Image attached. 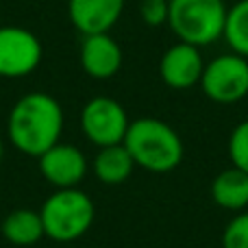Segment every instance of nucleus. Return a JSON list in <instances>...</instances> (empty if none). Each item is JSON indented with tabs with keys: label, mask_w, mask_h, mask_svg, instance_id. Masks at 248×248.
Returning a JSON list of instances; mask_svg holds the SVG:
<instances>
[{
	"label": "nucleus",
	"mask_w": 248,
	"mask_h": 248,
	"mask_svg": "<svg viewBox=\"0 0 248 248\" xmlns=\"http://www.w3.org/2000/svg\"><path fill=\"white\" fill-rule=\"evenodd\" d=\"M222 39L231 52L248 59V0H237L229 7Z\"/></svg>",
	"instance_id": "obj_15"
},
{
	"label": "nucleus",
	"mask_w": 248,
	"mask_h": 248,
	"mask_svg": "<svg viewBox=\"0 0 248 248\" xmlns=\"http://www.w3.org/2000/svg\"><path fill=\"white\" fill-rule=\"evenodd\" d=\"M122 144L131 153L137 168H144L155 174L172 172L179 168L185 155V146L179 133L168 122L153 116L131 120Z\"/></svg>",
	"instance_id": "obj_2"
},
{
	"label": "nucleus",
	"mask_w": 248,
	"mask_h": 248,
	"mask_svg": "<svg viewBox=\"0 0 248 248\" xmlns=\"http://www.w3.org/2000/svg\"><path fill=\"white\" fill-rule=\"evenodd\" d=\"M198 85L211 103H240L248 96V59L235 52L214 57L209 63H205Z\"/></svg>",
	"instance_id": "obj_5"
},
{
	"label": "nucleus",
	"mask_w": 248,
	"mask_h": 248,
	"mask_svg": "<svg viewBox=\"0 0 248 248\" xmlns=\"http://www.w3.org/2000/svg\"><path fill=\"white\" fill-rule=\"evenodd\" d=\"M128 124L126 109L111 96H94L81 109V131L98 148L122 144Z\"/></svg>",
	"instance_id": "obj_6"
},
{
	"label": "nucleus",
	"mask_w": 248,
	"mask_h": 248,
	"mask_svg": "<svg viewBox=\"0 0 248 248\" xmlns=\"http://www.w3.org/2000/svg\"><path fill=\"white\" fill-rule=\"evenodd\" d=\"M168 26L179 42L192 46H209L222 39L227 22V2L224 0H168Z\"/></svg>",
	"instance_id": "obj_4"
},
{
	"label": "nucleus",
	"mask_w": 248,
	"mask_h": 248,
	"mask_svg": "<svg viewBox=\"0 0 248 248\" xmlns=\"http://www.w3.org/2000/svg\"><path fill=\"white\" fill-rule=\"evenodd\" d=\"M229 159L231 166L248 172V120L240 122L229 135Z\"/></svg>",
	"instance_id": "obj_16"
},
{
	"label": "nucleus",
	"mask_w": 248,
	"mask_h": 248,
	"mask_svg": "<svg viewBox=\"0 0 248 248\" xmlns=\"http://www.w3.org/2000/svg\"><path fill=\"white\" fill-rule=\"evenodd\" d=\"M126 0H68V17L81 35L109 33L122 17Z\"/></svg>",
	"instance_id": "obj_11"
},
{
	"label": "nucleus",
	"mask_w": 248,
	"mask_h": 248,
	"mask_svg": "<svg viewBox=\"0 0 248 248\" xmlns=\"http://www.w3.org/2000/svg\"><path fill=\"white\" fill-rule=\"evenodd\" d=\"M135 168V161H133L131 153L126 150L124 144L98 148L94 161H92L94 176L105 185H120L124 181H128V176L133 174Z\"/></svg>",
	"instance_id": "obj_13"
},
{
	"label": "nucleus",
	"mask_w": 248,
	"mask_h": 248,
	"mask_svg": "<svg viewBox=\"0 0 248 248\" xmlns=\"http://www.w3.org/2000/svg\"><path fill=\"white\" fill-rule=\"evenodd\" d=\"M44 46L33 31L24 26H0V77L24 78L39 68Z\"/></svg>",
	"instance_id": "obj_7"
},
{
	"label": "nucleus",
	"mask_w": 248,
	"mask_h": 248,
	"mask_svg": "<svg viewBox=\"0 0 248 248\" xmlns=\"http://www.w3.org/2000/svg\"><path fill=\"white\" fill-rule=\"evenodd\" d=\"M0 233L13 246H33L42 237H46L39 211L29 209V207L9 211L7 218L0 224Z\"/></svg>",
	"instance_id": "obj_14"
},
{
	"label": "nucleus",
	"mask_w": 248,
	"mask_h": 248,
	"mask_svg": "<svg viewBox=\"0 0 248 248\" xmlns=\"http://www.w3.org/2000/svg\"><path fill=\"white\" fill-rule=\"evenodd\" d=\"M211 198L220 209L244 211L248 209V172L231 166L218 172L211 181Z\"/></svg>",
	"instance_id": "obj_12"
},
{
	"label": "nucleus",
	"mask_w": 248,
	"mask_h": 248,
	"mask_svg": "<svg viewBox=\"0 0 248 248\" xmlns=\"http://www.w3.org/2000/svg\"><path fill=\"white\" fill-rule=\"evenodd\" d=\"M2 157H4V144H2V137H0V163H2Z\"/></svg>",
	"instance_id": "obj_19"
},
{
	"label": "nucleus",
	"mask_w": 248,
	"mask_h": 248,
	"mask_svg": "<svg viewBox=\"0 0 248 248\" xmlns=\"http://www.w3.org/2000/svg\"><path fill=\"white\" fill-rule=\"evenodd\" d=\"M37 163L46 183H50L55 189L78 187V183L87 176V168H90L85 153L72 144H63V141H57L46 153L39 155Z\"/></svg>",
	"instance_id": "obj_8"
},
{
	"label": "nucleus",
	"mask_w": 248,
	"mask_h": 248,
	"mask_svg": "<svg viewBox=\"0 0 248 248\" xmlns=\"http://www.w3.org/2000/svg\"><path fill=\"white\" fill-rule=\"evenodd\" d=\"M63 107L46 92H31L13 103L7 118V137L16 150L37 159L61 141Z\"/></svg>",
	"instance_id": "obj_1"
},
{
	"label": "nucleus",
	"mask_w": 248,
	"mask_h": 248,
	"mask_svg": "<svg viewBox=\"0 0 248 248\" xmlns=\"http://www.w3.org/2000/svg\"><path fill=\"white\" fill-rule=\"evenodd\" d=\"M202 70H205V61H202L201 48L187 42H179V39L163 52L159 61L161 81L172 90H189L198 85Z\"/></svg>",
	"instance_id": "obj_9"
},
{
	"label": "nucleus",
	"mask_w": 248,
	"mask_h": 248,
	"mask_svg": "<svg viewBox=\"0 0 248 248\" xmlns=\"http://www.w3.org/2000/svg\"><path fill=\"white\" fill-rule=\"evenodd\" d=\"M83 72L96 81H107L120 72L124 63L122 48L109 33L83 35L81 50H78Z\"/></svg>",
	"instance_id": "obj_10"
},
{
	"label": "nucleus",
	"mask_w": 248,
	"mask_h": 248,
	"mask_svg": "<svg viewBox=\"0 0 248 248\" xmlns=\"http://www.w3.org/2000/svg\"><path fill=\"white\" fill-rule=\"evenodd\" d=\"M222 248H248V209L237 211L222 231Z\"/></svg>",
	"instance_id": "obj_17"
},
{
	"label": "nucleus",
	"mask_w": 248,
	"mask_h": 248,
	"mask_svg": "<svg viewBox=\"0 0 248 248\" xmlns=\"http://www.w3.org/2000/svg\"><path fill=\"white\" fill-rule=\"evenodd\" d=\"M44 235L55 242H74L92 229L96 218V207L90 194L78 187L55 189L44 201L42 209Z\"/></svg>",
	"instance_id": "obj_3"
},
{
	"label": "nucleus",
	"mask_w": 248,
	"mask_h": 248,
	"mask_svg": "<svg viewBox=\"0 0 248 248\" xmlns=\"http://www.w3.org/2000/svg\"><path fill=\"white\" fill-rule=\"evenodd\" d=\"M168 13H170V2L168 0H141L140 2L141 22L148 26L168 24Z\"/></svg>",
	"instance_id": "obj_18"
}]
</instances>
